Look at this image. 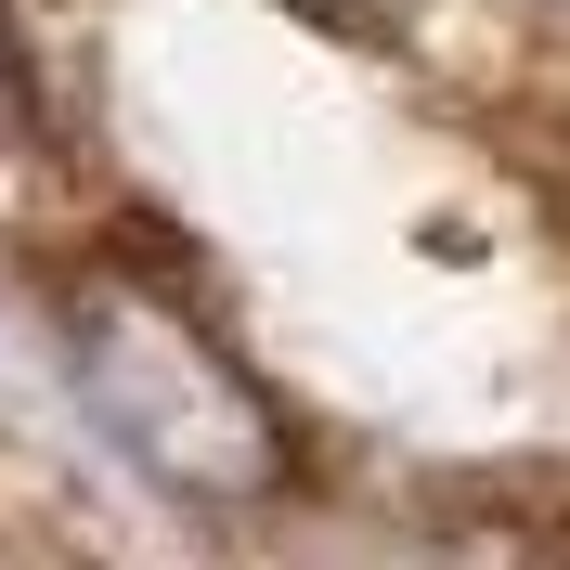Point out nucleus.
I'll return each mask as SVG.
<instances>
[{
  "instance_id": "f257e3e1",
  "label": "nucleus",
  "mask_w": 570,
  "mask_h": 570,
  "mask_svg": "<svg viewBox=\"0 0 570 570\" xmlns=\"http://www.w3.org/2000/svg\"><path fill=\"white\" fill-rule=\"evenodd\" d=\"M66 351H78L91 415H105L117 441L169 480V493L247 505V493H273V480H285V415H273V390H259L247 363L208 337V312H195L181 285L130 273V259L78 273Z\"/></svg>"
},
{
  "instance_id": "f03ea898",
  "label": "nucleus",
  "mask_w": 570,
  "mask_h": 570,
  "mask_svg": "<svg viewBox=\"0 0 570 570\" xmlns=\"http://www.w3.org/2000/svg\"><path fill=\"white\" fill-rule=\"evenodd\" d=\"M298 13H351V0H298Z\"/></svg>"
}]
</instances>
